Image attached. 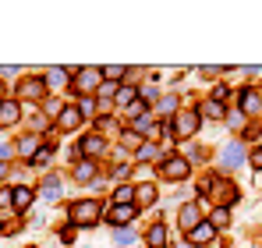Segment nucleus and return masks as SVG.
Wrapping results in <instances>:
<instances>
[{"instance_id":"nucleus-19","label":"nucleus","mask_w":262,"mask_h":248,"mask_svg":"<svg viewBox=\"0 0 262 248\" xmlns=\"http://www.w3.org/2000/svg\"><path fill=\"white\" fill-rule=\"evenodd\" d=\"M57 121H60V128H64V131H71V128H78V124H82V114H78L75 107H64V114H60Z\"/></svg>"},{"instance_id":"nucleus-34","label":"nucleus","mask_w":262,"mask_h":248,"mask_svg":"<svg viewBox=\"0 0 262 248\" xmlns=\"http://www.w3.org/2000/svg\"><path fill=\"white\" fill-rule=\"evenodd\" d=\"M117 99H121L124 107H131V103H135V89H117Z\"/></svg>"},{"instance_id":"nucleus-35","label":"nucleus","mask_w":262,"mask_h":248,"mask_svg":"<svg viewBox=\"0 0 262 248\" xmlns=\"http://www.w3.org/2000/svg\"><path fill=\"white\" fill-rule=\"evenodd\" d=\"M46 160H50V146H46V149H39V153L32 156V163H46Z\"/></svg>"},{"instance_id":"nucleus-4","label":"nucleus","mask_w":262,"mask_h":248,"mask_svg":"<svg viewBox=\"0 0 262 248\" xmlns=\"http://www.w3.org/2000/svg\"><path fill=\"white\" fill-rule=\"evenodd\" d=\"M206 188L213 192V199H216L223 209L230 206V202H237V188H234L230 181H223V177H209V181H206Z\"/></svg>"},{"instance_id":"nucleus-13","label":"nucleus","mask_w":262,"mask_h":248,"mask_svg":"<svg viewBox=\"0 0 262 248\" xmlns=\"http://www.w3.org/2000/svg\"><path fill=\"white\" fill-rule=\"evenodd\" d=\"M11 192H14V213H25V209L32 206V199H36V192L32 188H21V184L11 188Z\"/></svg>"},{"instance_id":"nucleus-30","label":"nucleus","mask_w":262,"mask_h":248,"mask_svg":"<svg viewBox=\"0 0 262 248\" xmlns=\"http://www.w3.org/2000/svg\"><path fill=\"white\" fill-rule=\"evenodd\" d=\"M128 114L135 117V121H138V117H145V103H142V99H135V103L128 107Z\"/></svg>"},{"instance_id":"nucleus-12","label":"nucleus","mask_w":262,"mask_h":248,"mask_svg":"<svg viewBox=\"0 0 262 248\" xmlns=\"http://www.w3.org/2000/svg\"><path fill=\"white\" fill-rule=\"evenodd\" d=\"M241 110H245V114H259V110H262L259 89H245V92H241Z\"/></svg>"},{"instance_id":"nucleus-31","label":"nucleus","mask_w":262,"mask_h":248,"mask_svg":"<svg viewBox=\"0 0 262 248\" xmlns=\"http://www.w3.org/2000/svg\"><path fill=\"white\" fill-rule=\"evenodd\" d=\"M7 206H14V192L11 188H0V209H7Z\"/></svg>"},{"instance_id":"nucleus-15","label":"nucleus","mask_w":262,"mask_h":248,"mask_svg":"<svg viewBox=\"0 0 262 248\" xmlns=\"http://www.w3.org/2000/svg\"><path fill=\"white\" fill-rule=\"evenodd\" d=\"M18 103H11V99H4L0 103V128H11V124H18Z\"/></svg>"},{"instance_id":"nucleus-28","label":"nucleus","mask_w":262,"mask_h":248,"mask_svg":"<svg viewBox=\"0 0 262 248\" xmlns=\"http://www.w3.org/2000/svg\"><path fill=\"white\" fill-rule=\"evenodd\" d=\"M43 110L50 114V117H60V114H64V107H60V99H46V103H43Z\"/></svg>"},{"instance_id":"nucleus-11","label":"nucleus","mask_w":262,"mask_h":248,"mask_svg":"<svg viewBox=\"0 0 262 248\" xmlns=\"http://www.w3.org/2000/svg\"><path fill=\"white\" fill-rule=\"evenodd\" d=\"M39 199H46V202L60 199V177H57V174L43 177V184H39Z\"/></svg>"},{"instance_id":"nucleus-37","label":"nucleus","mask_w":262,"mask_h":248,"mask_svg":"<svg viewBox=\"0 0 262 248\" xmlns=\"http://www.w3.org/2000/svg\"><path fill=\"white\" fill-rule=\"evenodd\" d=\"M149 124H152V121H149V114H145V117H138V121H135V128H138V131H149Z\"/></svg>"},{"instance_id":"nucleus-2","label":"nucleus","mask_w":262,"mask_h":248,"mask_svg":"<svg viewBox=\"0 0 262 248\" xmlns=\"http://www.w3.org/2000/svg\"><path fill=\"white\" fill-rule=\"evenodd\" d=\"M99 85H103V71L99 68H78L75 71V92L89 96V92H99Z\"/></svg>"},{"instance_id":"nucleus-27","label":"nucleus","mask_w":262,"mask_h":248,"mask_svg":"<svg viewBox=\"0 0 262 248\" xmlns=\"http://www.w3.org/2000/svg\"><path fill=\"white\" fill-rule=\"evenodd\" d=\"M156 156H160V149H156L152 142H145V146L138 149V160H156Z\"/></svg>"},{"instance_id":"nucleus-24","label":"nucleus","mask_w":262,"mask_h":248,"mask_svg":"<svg viewBox=\"0 0 262 248\" xmlns=\"http://www.w3.org/2000/svg\"><path fill=\"white\" fill-rule=\"evenodd\" d=\"M156 110H160L163 117H170V114H177V96H163V99L156 103Z\"/></svg>"},{"instance_id":"nucleus-16","label":"nucleus","mask_w":262,"mask_h":248,"mask_svg":"<svg viewBox=\"0 0 262 248\" xmlns=\"http://www.w3.org/2000/svg\"><path fill=\"white\" fill-rule=\"evenodd\" d=\"M152 202H156V188L152 184H138L135 188V206L142 209V206H152Z\"/></svg>"},{"instance_id":"nucleus-36","label":"nucleus","mask_w":262,"mask_h":248,"mask_svg":"<svg viewBox=\"0 0 262 248\" xmlns=\"http://www.w3.org/2000/svg\"><path fill=\"white\" fill-rule=\"evenodd\" d=\"M252 167H255V170H262V146L252 153Z\"/></svg>"},{"instance_id":"nucleus-6","label":"nucleus","mask_w":262,"mask_h":248,"mask_svg":"<svg viewBox=\"0 0 262 248\" xmlns=\"http://www.w3.org/2000/svg\"><path fill=\"white\" fill-rule=\"evenodd\" d=\"M177 223L184 227V234H188V231H195V227L202 223V209H199V202H188V206H181V213H177Z\"/></svg>"},{"instance_id":"nucleus-3","label":"nucleus","mask_w":262,"mask_h":248,"mask_svg":"<svg viewBox=\"0 0 262 248\" xmlns=\"http://www.w3.org/2000/svg\"><path fill=\"white\" fill-rule=\"evenodd\" d=\"M156 170H160V177H163V181H184L191 167H188V160H184V156H167V160L156 167Z\"/></svg>"},{"instance_id":"nucleus-32","label":"nucleus","mask_w":262,"mask_h":248,"mask_svg":"<svg viewBox=\"0 0 262 248\" xmlns=\"http://www.w3.org/2000/svg\"><path fill=\"white\" fill-rule=\"evenodd\" d=\"M110 96H117V85H114V82H103V85H99V99H110Z\"/></svg>"},{"instance_id":"nucleus-7","label":"nucleus","mask_w":262,"mask_h":248,"mask_svg":"<svg viewBox=\"0 0 262 248\" xmlns=\"http://www.w3.org/2000/svg\"><path fill=\"white\" fill-rule=\"evenodd\" d=\"M43 92H46V78H25V82L18 85L21 99H43Z\"/></svg>"},{"instance_id":"nucleus-26","label":"nucleus","mask_w":262,"mask_h":248,"mask_svg":"<svg viewBox=\"0 0 262 248\" xmlns=\"http://www.w3.org/2000/svg\"><path fill=\"white\" fill-rule=\"evenodd\" d=\"M202 110H206V117H216V121L223 117V114H227V110H223V103H216V99H209Z\"/></svg>"},{"instance_id":"nucleus-38","label":"nucleus","mask_w":262,"mask_h":248,"mask_svg":"<svg viewBox=\"0 0 262 248\" xmlns=\"http://www.w3.org/2000/svg\"><path fill=\"white\" fill-rule=\"evenodd\" d=\"M7 174H11V167H7V163H4V160H0V181H4Z\"/></svg>"},{"instance_id":"nucleus-14","label":"nucleus","mask_w":262,"mask_h":248,"mask_svg":"<svg viewBox=\"0 0 262 248\" xmlns=\"http://www.w3.org/2000/svg\"><path fill=\"white\" fill-rule=\"evenodd\" d=\"M145 241H149V248H167V227L163 223H152L145 231Z\"/></svg>"},{"instance_id":"nucleus-1","label":"nucleus","mask_w":262,"mask_h":248,"mask_svg":"<svg viewBox=\"0 0 262 248\" xmlns=\"http://www.w3.org/2000/svg\"><path fill=\"white\" fill-rule=\"evenodd\" d=\"M68 216H71L75 227H96L99 216H103V206H99L96 199H78L75 206L68 209Z\"/></svg>"},{"instance_id":"nucleus-17","label":"nucleus","mask_w":262,"mask_h":248,"mask_svg":"<svg viewBox=\"0 0 262 248\" xmlns=\"http://www.w3.org/2000/svg\"><path fill=\"white\" fill-rule=\"evenodd\" d=\"M241 160H245V146L241 142H230L223 149V167H234V163H241Z\"/></svg>"},{"instance_id":"nucleus-29","label":"nucleus","mask_w":262,"mask_h":248,"mask_svg":"<svg viewBox=\"0 0 262 248\" xmlns=\"http://www.w3.org/2000/svg\"><path fill=\"white\" fill-rule=\"evenodd\" d=\"M78 114H82V117H85V114H96V103H92L89 96H82V99H78Z\"/></svg>"},{"instance_id":"nucleus-18","label":"nucleus","mask_w":262,"mask_h":248,"mask_svg":"<svg viewBox=\"0 0 262 248\" xmlns=\"http://www.w3.org/2000/svg\"><path fill=\"white\" fill-rule=\"evenodd\" d=\"M36 153H39V135H25V138L18 142V156H29V160H32Z\"/></svg>"},{"instance_id":"nucleus-25","label":"nucleus","mask_w":262,"mask_h":248,"mask_svg":"<svg viewBox=\"0 0 262 248\" xmlns=\"http://www.w3.org/2000/svg\"><path fill=\"white\" fill-rule=\"evenodd\" d=\"M209 223H213L216 231H220V227H227V223H230V213H227L223 206H216V209H213V216H209Z\"/></svg>"},{"instance_id":"nucleus-10","label":"nucleus","mask_w":262,"mask_h":248,"mask_svg":"<svg viewBox=\"0 0 262 248\" xmlns=\"http://www.w3.org/2000/svg\"><path fill=\"white\" fill-rule=\"evenodd\" d=\"M135 213H138L135 202H128V206H114L110 209V223H114V227H124L128 220H135Z\"/></svg>"},{"instance_id":"nucleus-9","label":"nucleus","mask_w":262,"mask_h":248,"mask_svg":"<svg viewBox=\"0 0 262 248\" xmlns=\"http://www.w3.org/2000/svg\"><path fill=\"white\" fill-rule=\"evenodd\" d=\"M213 238H216V227H213L209 220H202L195 231H188V241H191V245H206V241H213Z\"/></svg>"},{"instance_id":"nucleus-20","label":"nucleus","mask_w":262,"mask_h":248,"mask_svg":"<svg viewBox=\"0 0 262 248\" xmlns=\"http://www.w3.org/2000/svg\"><path fill=\"white\" fill-rule=\"evenodd\" d=\"M92 177H96V163H89V160H82V163L75 167V181H78V184H89Z\"/></svg>"},{"instance_id":"nucleus-21","label":"nucleus","mask_w":262,"mask_h":248,"mask_svg":"<svg viewBox=\"0 0 262 248\" xmlns=\"http://www.w3.org/2000/svg\"><path fill=\"white\" fill-rule=\"evenodd\" d=\"M64 82H68V71L64 68H46V85L50 89H60Z\"/></svg>"},{"instance_id":"nucleus-5","label":"nucleus","mask_w":262,"mask_h":248,"mask_svg":"<svg viewBox=\"0 0 262 248\" xmlns=\"http://www.w3.org/2000/svg\"><path fill=\"white\" fill-rule=\"evenodd\" d=\"M78 153L85 156L89 163H92V160H99V156L106 153V138H99V135H85V138H82V146H78Z\"/></svg>"},{"instance_id":"nucleus-8","label":"nucleus","mask_w":262,"mask_h":248,"mask_svg":"<svg viewBox=\"0 0 262 248\" xmlns=\"http://www.w3.org/2000/svg\"><path fill=\"white\" fill-rule=\"evenodd\" d=\"M177 131L188 138L199 131V110H177Z\"/></svg>"},{"instance_id":"nucleus-23","label":"nucleus","mask_w":262,"mask_h":248,"mask_svg":"<svg viewBox=\"0 0 262 248\" xmlns=\"http://www.w3.org/2000/svg\"><path fill=\"white\" fill-rule=\"evenodd\" d=\"M114 202H117V206H128V202H135V188H128V184H121V188L114 192Z\"/></svg>"},{"instance_id":"nucleus-33","label":"nucleus","mask_w":262,"mask_h":248,"mask_svg":"<svg viewBox=\"0 0 262 248\" xmlns=\"http://www.w3.org/2000/svg\"><path fill=\"white\" fill-rule=\"evenodd\" d=\"M114 238H117V245L124 248V245H128V241H131V238H135V234H131L128 227H117V234H114Z\"/></svg>"},{"instance_id":"nucleus-22","label":"nucleus","mask_w":262,"mask_h":248,"mask_svg":"<svg viewBox=\"0 0 262 248\" xmlns=\"http://www.w3.org/2000/svg\"><path fill=\"white\" fill-rule=\"evenodd\" d=\"M117 78H128V68H121V64H110V68H103V82H114Z\"/></svg>"},{"instance_id":"nucleus-39","label":"nucleus","mask_w":262,"mask_h":248,"mask_svg":"<svg viewBox=\"0 0 262 248\" xmlns=\"http://www.w3.org/2000/svg\"><path fill=\"white\" fill-rule=\"evenodd\" d=\"M0 96H4V82H0Z\"/></svg>"}]
</instances>
